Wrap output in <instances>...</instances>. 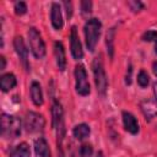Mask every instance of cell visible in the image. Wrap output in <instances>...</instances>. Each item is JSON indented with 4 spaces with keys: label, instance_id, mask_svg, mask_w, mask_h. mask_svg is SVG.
I'll use <instances>...</instances> for the list:
<instances>
[{
    "label": "cell",
    "instance_id": "6da1fadb",
    "mask_svg": "<svg viewBox=\"0 0 157 157\" xmlns=\"http://www.w3.org/2000/svg\"><path fill=\"white\" fill-rule=\"evenodd\" d=\"M1 135L6 139H16L21 135L22 131V121L16 115L2 114L1 115Z\"/></svg>",
    "mask_w": 157,
    "mask_h": 157
},
{
    "label": "cell",
    "instance_id": "7a4b0ae2",
    "mask_svg": "<svg viewBox=\"0 0 157 157\" xmlns=\"http://www.w3.org/2000/svg\"><path fill=\"white\" fill-rule=\"evenodd\" d=\"M101 29H102V22L98 18H90L86 21L83 32H85L86 47L90 52H94L101 36Z\"/></svg>",
    "mask_w": 157,
    "mask_h": 157
},
{
    "label": "cell",
    "instance_id": "3957f363",
    "mask_svg": "<svg viewBox=\"0 0 157 157\" xmlns=\"http://www.w3.org/2000/svg\"><path fill=\"white\" fill-rule=\"evenodd\" d=\"M92 69H93V76H94V83L97 87V92L102 97H104L107 92V87H108V80H107V75H105L101 56L94 58L92 63Z\"/></svg>",
    "mask_w": 157,
    "mask_h": 157
},
{
    "label": "cell",
    "instance_id": "277c9868",
    "mask_svg": "<svg viewBox=\"0 0 157 157\" xmlns=\"http://www.w3.org/2000/svg\"><path fill=\"white\" fill-rule=\"evenodd\" d=\"M27 36H28V45L33 56L36 59H43L45 56V44L39 31L34 27H31L28 29Z\"/></svg>",
    "mask_w": 157,
    "mask_h": 157
},
{
    "label": "cell",
    "instance_id": "5b68a950",
    "mask_svg": "<svg viewBox=\"0 0 157 157\" xmlns=\"http://www.w3.org/2000/svg\"><path fill=\"white\" fill-rule=\"evenodd\" d=\"M23 126H25L26 131L29 134L40 132V131H43V129L45 126V119L42 114H39L37 112H27V114L25 117Z\"/></svg>",
    "mask_w": 157,
    "mask_h": 157
},
{
    "label": "cell",
    "instance_id": "8992f818",
    "mask_svg": "<svg viewBox=\"0 0 157 157\" xmlns=\"http://www.w3.org/2000/svg\"><path fill=\"white\" fill-rule=\"evenodd\" d=\"M75 80H76V92L80 96H88L91 92V87L87 80V72L82 64H77L75 66Z\"/></svg>",
    "mask_w": 157,
    "mask_h": 157
},
{
    "label": "cell",
    "instance_id": "52a82bcc",
    "mask_svg": "<svg viewBox=\"0 0 157 157\" xmlns=\"http://www.w3.org/2000/svg\"><path fill=\"white\" fill-rule=\"evenodd\" d=\"M13 48L20 59L21 65L26 71H29V61H28V49L25 44V40L21 36H16L13 39Z\"/></svg>",
    "mask_w": 157,
    "mask_h": 157
},
{
    "label": "cell",
    "instance_id": "ba28073f",
    "mask_svg": "<svg viewBox=\"0 0 157 157\" xmlns=\"http://www.w3.org/2000/svg\"><path fill=\"white\" fill-rule=\"evenodd\" d=\"M70 49H71V55L75 60H81L83 56V50H82V45L78 38V33H77V28L75 26L71 27L70 31Z\"/></svg>",
    "mask_w": 157,
    "mask_h": 157
},
{
    "label": "cell",
    "instance_id": "9c48e42d",
    "mask_svg": "<svg viewBox=\"0 0 157 157\" xmlns=\"http://www.w3.org/2000/svg\"><path fill=\"white\" fill-rule=\"evenodd\" d=\"M140 108L146 120H152L157 117V101L151 98H145L140 102Z\"/></svg>",
    "mask_w": 157,
    "mask_h": 157
},
{
    "label": "cell",
    "instance_id": "30bf717a",
    "mask_svg": "<svg viewBox=\"0 0 157 157\" xmlns=\"http://www.w3.org/2000/svg\"><path fill=\"white\" fill-rule=\"evenodd\" d=\"M121 117H123V125H124V129H125L128 132H130L131 135H136V134L139 132V130H140V125H139V121H137V119L135 118V115L131 114L130 112L124 110L123 114H121Z\"/></svg>",
    "mask_w": 157,
    "mask_h": 157
},
{
    "label": "cell",
    "instance_id": "8fae6325",
    "mask_svg": "<svg viewBox=\"0 0 157 157\" xmlns=\"http://www.w3.org/2000/svg\"><path fill=\"white\" fill-rule=\"evenodd\" d=\"M64 112L63 107L58 101H53L52 104V126L54 129H58L61 124H64Z\"/></svg>",
    "mask_w": 157,
    "mask_h": 157
},
{
    "label": "cell",
    "instance_id": "7c38bea8",
    "mask_svg": "<svg viewBox=\"0 0 157 157\" xmlns=\"http://www.w3.org/2000/svg\"><path fill=\"white\" fill-rule=\"evenodd\" d=\"M50 21H52V26L55 29H61L63 26H64L61 9H60V5L58 2H53L52 4V7H50Z\"/></svg>",
    "mask_w": 157,
    "mask_h": 157
},
{
    "label": "cell",
    "instance_id": "4fadbf2b",
    "mask_svg": "<svg viewBox=\"0 0 157 157\" xmlns=\"http://www.w3.org/2000/svg\"><path fill=\"white\" fill-rule=\"evenodd\" d=\"M54 55H55V61L56 66L60 71H64L66 69V55H65V49L61 42H55L54 43Z\"/></svg>",
    "mask_w": 157,
    "mask_h": 157
},
{
    "label": "cell",
    "instance_id": "5bb4252c",
    "mask_svg": "<svg viewBox=\"0 0 157 157\" xmlns=\"http://www.w3.org/2000/svg\"><path fill=\"white\" fill-rule=\"evenodd\" d=\"M29 92H31V99H32L33 104L37 107H40L43 104V92H42L40 83L38 81H32Z\"/></svg>",
    "mask_w": 157,
    "mask_h": 157
},
{
    "label": "cell",
    "instance_id": "9a60e30c",
    "mask_svg": "<svg viewBox=\"0 0 157 157\" xmlns=\"http://www.w3.org/2000/svg\"><path fill=\"white\" fill-rule=\"evenodd\" d=\"M34 155L36 157H50V148L44 137H38L34 141Z\"/></svg>",
    "mask_w": 157,
    "mask_h": 157
},
{
    "label": "cell",
    "instance_id": "2e32d148",
    "mask_svg": "<svg viewBox=\"0 0 157 157\" xmlns=\"http://www.w3.org/2000/svg\"><path fill=\"white\" fill-rule=\"evenodd\" d=\"M17 85V80H16V76L11 72H7V74H4L1 77H0V88L2 92H9L10 90H12L15 86Z\"/></svg>",
    "mask_w": 157,
    "mask_h": 157
},
{
    "label": "cell",
    "instance_id": "e0dca14e",
    "mask_svg": "<svg viewBox=\"0 0 157 157\" xmlns=\"http://www.w3.org/2000/svg\"><path fill=\"white\" fill-rule=\"evenodd\" d=\"M9 157H31L29 146L26 142H21L9 151Z\"/></svg>",
    "mask_w": 157,
    "mask_h": 157
},
{
    "label": "cell",
    "instance_id": "ac0fdd59",
    "mask_svg": "<svg viewBox=\"0 0 157 157\" xmlns=\"http://www.w3.org/2000/svg\"><path fill=\"white\" fill-rule=\"evenodd\" d=\"M91 134V129L87 124L85 123H81L78 125H76L74 129H72V135L78 140V141H82L85 139H87Z\"/></svg>",
    "mask_w": 157,
    "mask_h": 157
},
{
    "label": "cell",
    "instance_id": "d6986e66",
    "mask_svg": "<svg viewBox=\"0 0 157 157\" xmlns=\"http://www.w3.org/2000/svg\"><path fill=\"white\" fill-rule=\"evenodd\" d=\"M114 36H115V28H109L105 36V44H107V52L110 58L114 55Z\"/></svg>",
    "mask_w": 157,
    "mask_h": 157
},
{
    "label": "cell",
    "instance_id": "ffe728a7",
    "mask_svg": "<svg viewBox=\"0 0 157 157\" xmlns=\"http://www.w3.org/2000/svg\"><path fill=\"white\" fill-rule=\"evenodd\" d=\"M137 83L140 87L145 88L148 86L150 83V77H148V74L145 71V70H140L139 74H137Z\"/></svg>",
    "mask_w": 157,
    "mask_h": 157
},
{
    "label": "cell",
    "instance_id": "44dd1931",
    "mask_svg": "<svg viewBox=\"0 0 157 157\" xmlns=\"http://www.w3.org/2000/svg\"><path fill=\"white\" fill-rule=\"evenodd\" d=\"M93 155V148L90 144H83L80 147V157H92Z\"/></svg>",
    "mask_w": 157,
    "mask_h": 157
},
{
    "label": "cell",
    "instance_id": "7402d4cb",
    "mask_svg": "<svg viewBox=\"0 0 157 157\" xmlns=\"http://www.w3.org/2000/svg\"><path fill=\"white\" fill-rule=\"evenodd\" d=\"M27 12V5L25 1H17L15 4V13L18 16H22Z\"/></svg>",
    "mask_w": 157,
    "mask_h": 157
},
{
    "label": "cell",
    "instance_id": "603a6c76",
    "mask_svg": "<svg viewBox=\"0 0 157 157\" xmlns=\"http://www.w3.org/2000/svg\"><path fill=\"white\" fill-rule=\"evenodd\" d=\"M156 39H157V32L153 29H147L142 34V40H145V42H152V40L156 42Z\"/></svg>",
    "mask_w": 157,
    "mask_h": 157
},
{
    "label": "cell",
    "instance_id": "cb8c5ba5",
    "mask_svg": "<svg viewBox=\"0 0 157 157\" xmlns=\"http://www.w3.org/2000/svg\"><path fill=\"white\" fill-rule=\"evenodd\" d=\"M128 6L131 9V11L134 12H139L144 9V4L139 0H132V1H128Z\"/></svg>",
    "mask_w": 157,
    "mask_h": 157
},
{
    "label": "cell",
    "instance_id": "d4e9b609",
    "mask_svg": "<svg viewBox=\"0 0 157 157\" xmlns=\"http://www.w3.org/2000/svg\"><path fill=\"white\" fill-rule=\"evenodd\" d=\"M91 10H92V1H81V12L83 16H87L91 13Z\"/></svg>",
    "mask_w": 157,
    "mask_h": 157
},
{
    "label": "cell",
    "instance_id": "484cf974",
    "mask_svg": "<svg viewBox=\"0 0 157 157\" xmlns=\"http://www.w3.org/2000/svg\"><path fill=\"white\" fill-rule=\"evenodd\" d=\"M63 5H64V7H65V10H66V16H67V18H70V17L72 16V4H71L70 1H64Z\"/></svg>",
    "mask_w": 157,
    "mask_h": 157
},
{
    "label": "cell",
    "instance_id": "4316f807",
    "mask_svg": "<svg viewBox=\"0 0 157 157\" xmlns=\"http://www.w3.org/2000/svg\"><path fill=\"white\" fill-rule=\"evenodd\" d=\"M131 72H132V67H131V65H129L128 71H126V75H125V83L126 85H130L131 83Z\"/></svg>",
    "mask_w": 157,
    "mask_h": 157
},
{
    "label": "cell",
    "instance_id": "83f0119b",
    "mask_svg": "<svg viewBox=\"0 0 157 157\" xmlns=\"http://www.w3.org/2000/svg\"><path fill=\"white\" fill-rule=\"evenodd\" d=\"M5 65H6V60H5V58L1 55V56H0V70H4V69H5Z\"/></svg>",
    "mask_w": 157,
    "mask_h": 157
},
{
    "label": "cell",
    "instance_id": "f1b7e54d",
    "mask_svg": "<svg viewBox=\"0 0 157 157\" xmlns=\"http://www.w3.org/2000/svg\"><path fill=\"white\" fill-rule=\"evenodd\" d=\"M152 71H153L155 76L157 77V60H156V61H153V64H152Z\"/></svg>",
    "mask_w": 157,
    "mask_h": 157
},
{
    "label": "cell",
    "instance_id": "f546056e",
    "mask_svg": "<svg viewBox=\"0 0 157 157\" xmlns=\"http://www.w3.org/2000/svg\"><path fill=\"white\" fill-rule=\"evenodd\" d=\"M153 94H155V98H156V101H157V83L153 85Z\"/></svg>",
    "mask_w": 157,
    "mask_h": 157
},
{
    "label": "cell",
    "instance_id": "4dcf8cb0",
    "mask_svg": "<svg viewBox=\"0 0 157 157\" xmlns=\"http://www.w3.org/2000/svg\"><path fill=\"white\" fill-rule=\"evenodd\" d=\"M155 52H156V54H157V39H156V42H155Z\"/></svg>",
    "mask_w": 157,
    "mask_h": 157
}]
</instances>
